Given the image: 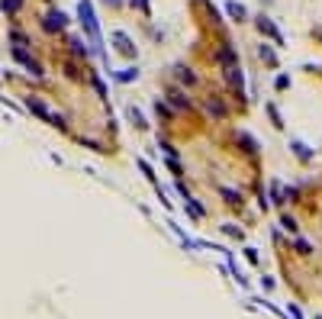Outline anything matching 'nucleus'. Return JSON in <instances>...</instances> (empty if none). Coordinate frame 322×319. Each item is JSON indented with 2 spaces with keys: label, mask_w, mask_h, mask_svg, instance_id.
Segmentation results:
<instances>
[{
  "label": "nucleus",
  "mask_w": 322,
  "mask_h": 319,
  "mask_svg": "<svg viewBox=\"0 0 322 319\" xmlns=\"http://www.w3.org/2000/svg\"><path fill=\"white\" fill-rule=\"evenodd\" d=\"M78 20H81V26H84V32H87L90 48H93L97 55H103V39H100L97 13H93V4H90V0H81V4H78Z\"/></svg>",
  "instance_id": "1"
},
{
  "label": "nucleus",
  "mask_w": 322,
  "mask_h": 319,
  "mask_svg": "<svg viewBox=\"0 0 322 319\" xmlns=\"http://www.w3.org/2000/svg\"><path fill=\"white\" fill-rule=\"evenodd\" d=\"M26 110L29 113H35L39 119H45V122H52V126H58V129H65V116L62 113H52L49 107H45L39 97H26Z\"/></svg>",
  "instance_id": "2"
},
{
  "label": "nucleus",
  "mask_w": 322,
  "mask_h": 319,
  "mask_svg": "<svg viewBox=\"0 0 322 319\" xmlns=\"http://www.w3.org/2000/svg\"><path fill=\"white\" fill-rule=\"evenodd\" d=\"M110 39H113V45H116V52H119V55L136 58V42L129 39V36H126L123 29H113V36H110Z\"/></svg>",
  "instance_id": "3"
},
{
  "label": "nucleus",
  "mask_w": 322,
  "mask_h": 319,
  "mask_svg": "<svg viewBox=\"0 0 322 319\" xmlns=\"http://www.w3.org/2000/svg\"><path fill=\"white\" fill-rule=\"evenodd\" d=\"M65 26H68V16L62 13V10H49L45 20H42V29L45 32H55V29H65Z\"/></svg>",
  "instance_id": "4"
},
{
  "label": "nucleus",
  "mask_w": 322,
  "mask_h": 319,
  "mask_svg": "<svg viewBox=\"0 0 322 319\" xmlns=\"http://www.w3.org/2000/svg\"><path fill=\"white\" fill-rule=\"evenodd\" d=\"M13 58H16V61H23V65L29 68V75H35V78L42 75V65H39V61H35V58L26 52V48H13Z\"/></svg>",
  "instance_id": "5"
},
{
  "label": "nucleus",
  "mask_w": 322,
  "mask_h": 319,
  "mask_svg": "<svg viewBox=\"0 0 322 319\" xmlns=\"http://www.w3.org/2000/svg\"><path fill=\"white\" fill-rule=\"evenodd\" d=\"M258 29L264 32V36H271V39L277 42V45H283V36H280V29L271 23V16H264V13H261V16H258Z\"/></svg>",
  "instance_id": "6"
},
{
  "label": "nucleus",
  "mask_w": 322,
  "mask_h": 319,
  "mask_svg": "<svg viewBox=\"0 0 322 319\" xmlns=\"http://www.w3.org/2000/svg\"><path fill=\"white\" fill-rule=\"evenodd\" d=\"M225 13H229L232 20L242 23V20L248 16V10H245V4H238V0H229V4H225Z\"/></svg>",
  "instance_id": "7"
},
{
  "label": "nucleus",
  "mask_w": 322,
  "mask_h": 319,
  "mask_svg": "<svg viewBox=\"0 0 322 319\" xmlns=\"http://www.w3.org/2000/svg\"><path fill=\"white\" fill-rule=\"evenodd\" d=\"M219 61H222L225 68H235V65H238V58H235V48H232L229 42H225V45L219 48Z\"/></svg>",
  "instance_id": "8"
},
{
  "label": "nucleus",
  "mask_w": 322,
  "mask_h": 319,
  "mask_svg": "<svg viewBox=\"0 0 322 319\" xmlns=\"http://www.w3.org/2000/svg\"><path fill=\"white\" fill-rule=\"evenodd\" d=\"M290 149H293V155L300 158V162H309V158H313V152H309V145H306V142H300V139H296V142H290Z\"/></svg>",
  "instance_id": "9"
},
{
  "label": "nucleus",
  "mask_w": 322,
  "mask_h": 319,
  "mask_svg": "<svg viewBox=\"0 0 322 319\" xmlns=\"http://www.w3.org/2000/svg\"><path fill=\"white\" fill-rule=\"evenodd\" d=\"M71 48H74V55H84V58L93 52V48H90L84 39H81V36H71Z\"/></svg>",
  "instance_id": "10"
},
{
  "label": "nucleus",
  "mask_w": 322,
  "mask_h": 319,
  "mask_svg": "<svg viewBox=\"0 0 322 319\" xmlns=\"http://www.w3.org/2000/svg\"><path fill=\"white\" fill-rule=\"evenodd\" d=\"M113 78L119 84H129V81H136L139 78V68H123V71H113Z\"/></svg>",
  "instance_id": "11"
},
{
  "label": "nucleus",
  "mask_w": 322,
  "mask_h": 319,
  "mask_svg": "<svg viewBox=\"0 0 322 319\" xmlns=\"http://www.w3.org/2000/svg\"><path fill=\"white\" fill-rule=\"evenodd\" d=\"M229 84H232V87L238 91V94H242V87H245V81H242V68H229Z\"/></svg>",
  "instance_id": "12"
},
{
  "label": "nucleus",
  "mask_w": 322,
  "mask_h": 319,
  "mask_svg": "<svg viewBox=\"0 0 322 319\" xmlns=\"http://www.w3.org/2000/svg\"><path fill=\"white\" fill-rule=\"evenodd\" d=\"M184 206H187V213L194 216V219H200V216H203V206H200L194 197H184Z\"/></svg>",
  "instance_id": "13"
},
{
  "label": "nucleus",
  "mask_w": 322,
  "mask_h": 319,
  "mask_svg": "<svg viewBox=\"0 0 322 319\" xmlns=\"http://www.w3.org/2000/svg\"><path fill=\"white\" fill-rule=\"evenodd\" d=\"M129 119H132L139 129H145V126H148V122H145V113H142L139 107H129Z\"/></svg>",
  "instance_id": "14"
},
{
  "label": "nucleus",
  "mask_w": 322,
  "mask_h": 319,
  "mask_svg": "<svg viewBox=\"0 0 322 319\" xmlns=\"http://www.w3.org/2000/svg\"><path fill=\"white\" fill-rule=\"evenodd\" d=\"M258 55H261V58H264V61H268V65H271V68H274V65H277V52H274V48H268V45H261V48H258Z\"/></svg>",
  "instance_id": "15"
},
{
  "label": "nucleus",
  "mask_w": 322,
  "mask_h": 319,
  "mask_svg": "<svg viewBox=\"0 0 322 319\" xmlns=\"http://www.w3.org/2000/svg\"><path fill=\"white\" fill-rule=\"evenodd\" d=\"M174 71H177V78H181V81H187V84H194V81H197V75H194L190 68H184V65H177Z\"/></svg>",
  "instance_id": "16"
},
{
  "label": "nucleus",
  "mask_w": 322,
  "mask_h": 319,
  "mask_svg": "<svg viewBox=\"0 0 322 319\" xmlns=\"http://www.w3.org/2000/svg\"><path fill=\"white\" fill-rule=\"evenodd\" d=\"M0 7H4L7 13H20V10H23V0H0Z\"/></svg>",
  "instance_id": "17"
},
{
  "label": "nucleus",
  "mask_w": 322,
  "mask_h": 319,
  "mask_svg": "<svg viewBox=\"0 0 322 319\" xmlns=\"http://www.w3.org/2000/svg\"><path fill=\"white\" fill-rule=\"evenodd\" d=\"M171 103H174L177 110H184V107H190V100H187V97H184L181 91H171Z\"/></svg>",
  "instance_id": "18"
},
{
  "label": "nucleus",
  "mask_w": 322,
  "mask_h": 319,
  "mask_svg": "<svg viewBox=\"0 0 322 319\" xmlns=\"http://www.w3.org/2000/svg\"><path fill=\"white\" fill-rule=\"evenodd\" d=\"M238 142L245 145V152H258V145H255V139L248 136V132H238Z\"/></svg>",
  "instance_id": "19"
},
{
  "label": "nucleus",
  "mask_w": 322,
  "mask_h": 319,
  "mask_svg": "<svg viewBox=\"0 0 322 319\" xmlns=\"http://www.w3.org/2000/svg\"><path fill=\"white\" fill-rule=\"evenodd\" d=\"M222 197H225V203H242V193L229 190V187H222Z\"/></svg>",
  "instance_id": "20"
},
{
  "label": "nucleus",
  "mask_w": 322,
  "mask_h": 319,
  "mask_svg": "<svg viewBox=\"0 0 322 319\" xmlns=\"http://www.w3.org/2000/svg\"><path fill=\"white\" fill-rule=\"evenodd\" d=\"M293 249L300 252V255H313V245H309L306 239H296V242H293Z\"/></svg>",
  "instance_id": "21"
},
{
  "label": "nucleus",
  "mask_w": 322,
  "mask_h": 319,
  "mask_svg": "<svg viewBox=\"0 0 322 319\" xmlns=\"http://www.w3.org/2000/svg\"><path fill=\"white\" fill-rule=\"evenodd\" d=\"M206 110H210V113H216V116H225V107H222L219 100H210V103H206Z\"/></svg>",
  "instance_id": "22"
},
{
  "label": "nucleus",
  "mask_w": 322,
  "mask_h": 319,
  "mask_svg": "<svg viewBox=\"0 0 322 319\" xmlns=\"http://www.w3.org/2000/svg\"><path fill=\"white\" fill-rule=\"evenodd\" d=\"M222 229H225V236H232V239H242V229H238L235 223H225Z\"/></svg>",
  "instance_id": "23"
},
{
  "label": "nucleus",
  "mask_w": 322,
  "mask_h": 319,
  "mask_svg": "<svg viewBox=\"0 0 322 319\" xmlns=\"http://www.w3.org/2000/svg\"><path fill=\"white\" fill-rule=\"evenodd\" d=\"M274 87H277V91H287V87H290V78H287V75H277V81H274Z\"/></svg>",
  "instance_id": "24"
},
{
  "label": "nucleus",
  "mask_w": 322,
  "mask_h": 319,
  "mask_svg": "<svg viewBox=\"0 0 322 319\" xmlns=\"http://www.w3.org/2000/svg\"><path fill=\"white\" fill-rule=\"evenodd\" d=\"M268 113L274 119V126H283V119H280V113H277V107H274V103H268Z\"/></svg>",
  "instance_id": "25"
},
{
  "label": "nucleus",
  "mask_w": 322,
  "mask_h": 319,
  "mask_svg": "<svg viewBox=\"0 0 322 319\" xmlns=\"http://www.w3.org/2000/svg\"><path fill=\"white\" fill-rule=\"evenodd\" d=\"M280 226L287 229V232H296V219H293V216H283V219H280Z\"/></svg>",
  "instance_id": "26"
},
{
  "label": "nucleus",
  "mask_w": 322,
  "mask_h": 319,
  "mask_svg": "<svg viewBox=\"0 0 322 319\" xmlns=\"http://www.w3.org/2000/svg\"><path fill=\"white\" fill-rule=\"evenodd\" d=\"M287 319H303V313L296 310V303H287Z\"/></svg>",
  "instance_id": "27"
},
{
  "label": "nucleus",
  "mask_w": 322,
  "mask_h": 319,
  "mask_svg": "<svg viewBox=\"0 0 322 319\" xmlns=\"http://www.w3.org/2000/svg\"><path fill=\"white\" fill-rule=\"evenodd\" d=\"M129 4H132V7H139V10H142V13H145V16H148V0H129Z\"/></svg>",
  "instance_id": "28"
},
{
  "label": "nucleus",
  "mask_w": 322,
  "mask_h": 319,
  "mask_svg": "<svg viewBox=\"0 0 322 319\" xmlns=\"http://www.w3.org/2000/svg\"><path fill=\"white\" fill-rule=\"evenodd\" d=\"M245 258L252 261V264H258V249H245Z\"/></svg>",
  "instance_id": "29"
},
{
  "label": "nucleus",
  "mask_w": 322,
  "mask_h": 319,
  "mask_svg": "<svg viewBox=\"0 0 322 319\" xmlns=\"http://www.w3.org/2000/svg\"><path fill=\"white\" fill-rule=\"evenodd\" d=\"M106 4H110V7H119V4H123V0H106Z\"/></svg>",
  "instance_id": "30"
},
{
  "label": "nucleus",
  "mask_w": 322,
  "mask_h": 319,
  "mask_svg": "<svg viewBox=\"0 0 322 319\" xmlns=\"http://www.w3.org/2000/svg\"><path fill=\"white\" fill-rule=\"evenodd\" d=\"M316 319H322V316H316Z\"/></svg>",
  "instance_id": "31"
}]
</instances>
